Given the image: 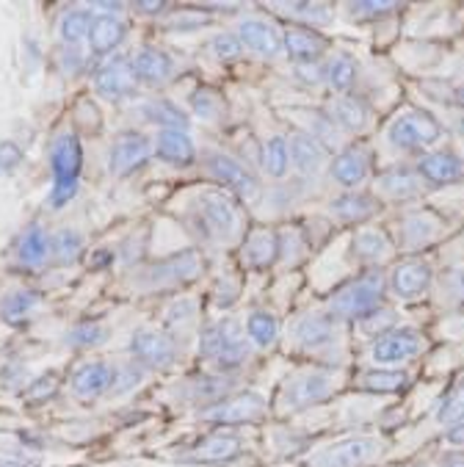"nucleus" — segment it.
<instances>
[{
  "mask_svg": "<svg viewBox=\"0 0 464 467\" xmlns=\"http://www.w3.org/2000/svg\"><path fill=\"white\" fill-rule=\"evenodd\" d=\"M80 166H83V150H80L77 136H72V133L58 136L53 144V152H50V169H53L50 205L53 208H61L75 197L77 180H80Z\"/></svg>",
  "mask_w": 464,
  "mask_h": 467,
  "instance_id": "obj_1",
  "label": "nucleus"
},
{
  "mask_svg": "<svg viewBox=\"0 0 464 467\" xmlns=\"http://www.w3.org/2000/svg\"><path fill=\"white\" fill-rule=\"evenodd\" d=\"M382 294H385V276L370 271V274H362L359 279H354V283L343 285L332 296L329 307L340 318H365L382 307Z\"/></svg>",
  "mask_w": 464,
  "mask_h": 467,
  "instance_id": "obj_2",
  "label": "nucleus"
},
{
  "mask_svg": "<svg viewBox=\"0 0 464 467\" xmlns=\"http://www.w3.org/2000/svg\"><path fill=\"white\" fill-rule=\"evenodd\" d=\"M202 274V260L197 252H177L166 260H158L147 268H141L136 274V285L141 291H160V288H171V285H182L191 283Z\"/></svg>",
  "mask_w": 464,
  "mask_h": 467,
  "instance_id": "obj_3",
  "label": "nucleus"
},
{
  "mask_svg": "<svg viewBox=\"0 0 464 467\" xmlns=\"http://www.w3.org/2000/svg\"><path fill=\"white\" fill-rule=\"evenodd\" d=\"M385 453V442L374 434L345 437L326 445L318 456H313L310 467H367Z\"/></svg>",
  "mask_w": 464,
  "mask_h": 467,
  "instance_id": "obj_4",
  "label": "nucleus"
},
{
  "mask_svg": "<svg viewBox=\"0 0 464 467\" xmlns=\"http://www.w3.org/2000/svg\"><path fill=\"white\" fill-rule=\"evenodd\" d=\"M335 393V379L332 373L326 370H302L296 377H291L283 388V396H280V410L283 412H302V410H310L326 399H332Z\"/></svg>",
  "mask_w": 464,
  "mask_h": 467,
  "instance_id": "obj_5",
  "label": "nucleus"
},
{
  "mask_svg": "<svg viewBox=\"0 0 464 467\" xmlns=\"http://www.w3.org/2000/svg\"><path fill=\"white\" fill-rule=\"evenodd\" d=\"M439 139H442V125L420 109L404 111L387 130V141L396 150H407V152L418 147H428Z\"/></svg>",
  "mask_w": 464,
  "mask_h": 467,
  "instance_id": "obj_6",
  "label": "nucleus"
},
{
  "mask_svg": "<svg viewBox=\"0 0 464 467\" xmlns=\"http://www.w3.org/2000/svg\"><path fill=\"white\" fill-rule=\"evenodd\" d=\"M211 423L219 426H241V423H257L265 418V399L254 390L227 396L224 401H216L202 415Z\"/></svg>",
  "mask_w": 464,
  "mask_h": 467,
  "instance_id": "obj_7",
  "label": "nucleus"
},
{
  "mask_svg": "<svg viewBox=\"0 0 464 467\" xmlns=\"http://www.w3.org/2000/svg\"><path fill=\"white\" fill-rule=\"evenodd\" d=\"M197 205H200V216H202L208 233H213V238L232 241L241 233V213H238L235 202L227 194L202 192L197 197Z\"/></svg>",
  "mask_w": 464,
  "mask_h": 467,
  "instance_id": "obj_8",
  "label": "nucleus"
},
{
  "mask_svg": "<svg viewBox=\"0 0 464 467\" xmlns=\"http://www.w3.org/2000/svg\"><path fill=\"white\" fill-rule=\"evenodd\" d=\"M423 348H426V340L418 332H412V329H393V332L379 335L376 343L370 346V362L393 368V365L415 359L418 354H423Z\"/></svg>",
  "mask_w": 464,
  "mask_h": 467,
  "instance_id": "obj_9",
  "label": "nucleus"
},
{
  "mask_svg": "<svg viewBox=\"0 0 464 467\" xmlns=\"http://www.w3.org/2000/svg\"><path fill=\"white\" fill-rule=\"evenodd\" d=\"M139 86V78L133 72L130 58H111L108 64H103L95 75V88L98 95L106 100H125L130 98Z\"/></svg>",
  "mask_w": 464,
  "mask_h": 467,
  "instance_id": "obj_10",
  "label": "nucleus"
},
{
  "mask_svg": "<svg viewBox=\"0 0 464 467\" xmlns=\"http://www.w3.org/2000/svg\"><path fill=\"white\" fill-rule=\"evenodd\" d=\"M130 351L141 368H169L177 359L174 340L155 329H139L130 340Z\"/></svg>",
  "mask_w": 464,
  "mask_h": 467,
  "instance_id": "obj_11",
  "label": "nucleus"
},
{
  "mask_svg": "<svg viewBox=\"0 0 464 467\" xmlns=\"http://www.w3.org/2000/svg\"><path fill=\"white\" fill-rule=\"evenodd\" d=\"M431 265L423 263V260H409V263H401L393 268L390 274V291L398 296V299H420L428 288H431Z\"/></svg>",
  "mask_w": 464,
  "mask_h": 467,
  "instance_id": "obj_12",
  "label": "nucleus"
},
{
  "mask_svg": "<svg viewBox=\"0 0 464 467\" xmlns=\"http://www.w3.org/2000/svg\"><path fill=\"white\" fill-rule=\"evenodd\" d=\"M150 141L141 133H125L114 141L111 155H108V166L114 177H125L130 171H136L141 163H147L150 158Z\"/></svg>",
  "mask_w": 464,
  "mask_h": 467,
  "instance_id": "obj_13",
  "label": "nucleus"
},
{
  "mask_svg": "<svg viewBox=\"0 0 464 467\" xmlns=\"http://www.w3.org/2000/svg\"><path fill=\"white\" fill-rule=\"evenodd\" d=\"M243 451V440L238 434H205L191 451H189V462H200V464H222L235 459Z\"/></svg>",
  "mask_w": 464,
  "mask_h": 467,
  "instance_id": "obj_14",
  "label": "nucleus"
},
{
  "mask_svg": "<svg viewBox=\"0 0 464 467\" xmlns=\"http://www.w3.org/2000/svg\"><path fill=\"white\" fill-rule=\"evenodd\" d=\"M111 385H114V368L108 362H88L75 370L69 390L75 399H98L108 393Z\"/></svg>",
  "mask_w": 464,
  "mask_h": 467,
  "instance_id": "obj_15",
  "label": "nucleus"
},
{
  "mask_svg": "<svg viewBox=\"0 0 464 467\" xmlns=\"http://www.w3.org/2000/svg\"><path fill=\"white\" fill-rule=\"evenodd\" d=\"M249 354V337L246 329L238 321H224L219 324V354H216V365L222 370H232L238 368Z\"/></svg>",
  "mask_w": 464,
  "mask_h": 467,
  "instance_id": "obj_16",
  "label": "nucleus"
},
{
  "mask_svg": "<svg viewBox=\"0 0 464 467\" xmlns=\"http://www.w3.org/2000/svg\"><path fill=\"white\" fill-rule=\"evenodd\" d=\"M337 337V329L332 324L329 316L321 313H304L296 324H294V340L302 348H326L332 346Z\"/></svg>",
  "mask_w": 464,
  "mask_h": 467,
  "instance_id": "obj_17",
  "label": "nucleus"
},
{
  "mask_svg": "<svg viewBox=\"0 0 464 467\" xmlns=\"http://www.w3.org/2000/svg\"><path fill=\"white\" fill-rule=\"evenodd\" d=\"M208 171H211L219 182H224L227 189H232V192H238V194H254V192H257L254 177H252L238 161H232L230 155L211 152V155H208Z\"/></svg>",
  "mask_w": 464,
  "mask_h": 467,
  "instance_id": "obj_18",
  "label": "nucleus"
},
{
  "mask_svg": "<svg viewBox=\"0 0 464 467\" xmlns=\"http://www.w3.org/2000/svg\"><path fill=\"white\" fill-rule=\"evenodd\" d=\"M130 64H133L136 78L144 80V83H152V86H158V83H163V80H169L174 75L171 56L158 50V47H139L136 56L130 58Z\"/></svg>",
  "mask_w": 464,
  "mask_h": 467,
  "instance_id": "obj_19",
  "label": "nucleus"
},
{
  "mask_svg": "<svg viewBox=\"0 0 464 467\" xmlns=\"http://www.w3.org/2000/svg\"><path fill=\"white\" fill-rule=\"evenodd\" d=\"M418 174L434 185H448V182H456L464 177V163L453 152H431V155L420 158Z\"/></svg>",
  "mask_w": 464,
  "mask_h": 467,
  "instance_id": "obj_20",
  "label": "nucleus"
},
{
  "mask_svg": "<svg viewBox=\"0 0 464 467\" xmlns=\"http://www.w3.org/2000/svg\"><path fill=\"white\" fill-rule=\"evenodd\" d=\"M238 39L243 42V47L260 53V56H276L283 50V34L276 31L271 23L265 20H246L238 28Z\"/></svg>",
  "mask_w": 464,
  "mask_h": 467,
  "instance_id": "obj_21",
  "label": "nucleus"
},
{
  "mask_svg": "<svg viewBox=\"0 0 464 467\" xmlns=\"http://www.w3.org/2000/svg\"><path fill=\"white\" fill-rule=\"evenodd\" d=\"M283 47L288 50V56L299 64H315L324 50H326V39L318 36L310 28H291L283 34Z\"/></svg>",
  "mask_w": 464,
  "mask_h": 467,
  "instance_id": "obj_22",
  "label": "nucleus"
},
{
  "mask_svg": "<svg viewBox=\"0 0 464 467\" xmlns=\"http://www.w3.org/2000/svg\"><path fill=\"white\" fill-rule=\"evenodd\" d=\"M125 39V23L119 17H111V15H100L91 20V28H88V47L95 56H106L111 50H117Z\"/></svg>",
  "mask_w": 464,
  "mask_h": 467,
  "instance_id": "obj_23",
  "label": "nucleus"
},
{
  "mask_svg": "<svg viewBox=\"0 0 464 467\" xmlns=\"http://www.w3.org/2000/svg\"><path fill=\"white\" fill-rule=\"evenodd\" d=\"M329 117L340 130H348V133H362L370 125V109L356 98H337L329 106Z\"/></svg>",
  "mask_w": 464,
  "mask_h": 467,
  "instance_id": "obj_24",
  "label": "nucleus"
},
{
  "mask_svg": "<svg viewBox=\"0 0 464 467\" xmlns=\"http://www.w3.org/2000/svg\"><path fill=\"white\" fill-rule=\"evenodd\" d=\"M376 189L387 200H412L423 192V182H420V174L412 169H393L379 177Z\"/></svg>",
  "mask_w": 464,
  "mask_h": 467,
  "instance_id": "obj_25",
  "label": "nucleus"
},
{
  "mask_svg": "<svg viewBox=\"0 0 464 467\" xmlns=\"http://www.w3.org/2000/svg\"><path fill=\"white\" fill-rule=\"evenodd\" d=\"M155 152L166 163L185 166V163L194 161V141L189 133H182V130H160L155 139Z\"/></svg>",
  "mask_w": 464,
  "mask_h": 467,
  "instance_id": "obj_26",
  "label": "nucleus"
},
{
  "mask_svg": "<svg viewBox=\"0 0 464 467\" xmlns=\"http://www.w3.org/2000/svg\"><path fill=\"white\" fill-rule=\"evenodd\" d=\"M329 174L343 189H354L367 177V155L362 150H345L332 161Z\"/></svg>",
  "mask_w": 464,
  "mask_h": 467,
  "instance_id": "obj_27",
  "label": "nucleus"
},
{
  "mask_svg": "<svg viewBox=\"0 0 464 467\" xmlns=\"http://www.w3.org/2000/svg\"><path fill=\"white\" fill-rule=\"evenodd\" d=\"M379 208V202L370 197V194H362V192H351V194H343L337 197L329 211L335 213L337 222L343 224H356V222H365L367 216H374Z\"/></svg>",
  "mask_w": 464,
  "mask_h": 467,
  "instance_id": "obj_28",
  "label": "nucleus"
},
{
  "mask_svg": "<svg viewBox=\"0 0 464 467\" xmlns=\"http://www.w3.org/2000/svg\"><path fill=\"white\" fill-rule=\"evenodd\" d=\"M288 150H291V163L299 169V174H304V177H313L318 169H321V163H324V147L313 139V136H307V133H296V136H291V141H288Z\"/></svg>",
  "mask_w": 464,
  "mask_h": 467,
  "instance_id": "obj_29",
  "label": "nucleus"
},
{
  "mask_svg": "<svg viewBox=\"0 0 464 467\" xmlns=\"http://www.w3.org/2000/svg\"><path fill=\"white\" fill-rule=\"evenodd\" d=\"M243 257L252 268H265L280 257V238L271 230H254L243 244Z\"/></svg>",
  "mask_w": 464,
  "mask_h": 467,
  "instance_id": "obj_30",
  "label": "nucleus"
},
{
  "mask_svg": "<svg viewBox=\"0 0 464 467\" xmlns=\"http://www.w3.org/2000/svg\"><path fill=\"white\" fill-rule=\"evenodd\" d=\"M409 385V373L396 370V368H374L365 370L359 377V388L367 393H404Z\"/></svg>",
  "mask_w": 464,
  "mask_h": 467,
  "instance_id": "obj_31",
  "label": "nucleus"
},
{
  "mask_svg": "<svg viewBox=\"0 0 464 467\" xmlns=\"http://www.w3.org/2000/svg\"><path fill=\"white\" fill-rule=\"evenodd\" d=\"M17 257L23 265L28 268H39L45 265V260L50 257V238L45 235V230L39 224H34L17 244Z\"/></svg>",
  "mask_w": 464,
  "mask_h": 467,
  "instance_id": "obj_32",
  "label": "nucleus"
},
{
  "mask_svg": "<svg viewBox=\"0 0 464 467\" xmlns=\"http://www.w3.org/2000/svg\"><path fill=\"white\" fill-rule=\"evenodd\" d=\"M437 233H439V222L434 216H428V213H415V216H409L401 224V235H404L401 241L409 249H418V246L431 244L437 238Z\"/></svg>",
  "mask_w": 464,
  "mask_h": 467,
  "instance_id": "obj_33",
  "label": "nucleus"
},
{
  "mask_svg": "<svg viewBox=\"0 0 464 467\" xmlns=\"http://www.w3.org/2000/svg\"><path fill=\"white\" fill-rule=\"evenodd\" d=\"M263 169L268 177L283 180L291 169V150H288V139L283 136H271L268 144L263 147Z\"/></svg>",
  "mask_w": 464,
  "mask_h": 467,
  "instance_id": "obj_34",
  "label": "nucleus"
},
{
  "mask_svg": "<svg viewBox=\"0 0 464 467\" xmlns=\"http://www.w3.org/2000/svg\"><path fill=\"white\" fill-rule=\"evenodd\" d=\"M354 254L359 260H367V263H376L382 257L390 254V241L382 230H359L354 235V244H351Z\"/></svg>",
  "mask_w": 464,
  "mask_h": 467,
  "instance_id": "obj_35",
  "label": "nucleus"
},
{
  "mask_svg": "<svg viewBox=\"0 0 464 467\" xmlns=\"http://www.w3.org/2000/svg\"><path fill=\"white\" fill-rule=\"evenodd\" d=\"M141 117L150 119L152 125H160V130H182L185 133V125H189V119H185V114L169 103V100H152L141 109Z\"/></svg>",
  "mask_w": 464,
  "mask_h": 467,
  "instance_id": "obj_36",
  "label": "nucleus"
},
{
  "mask_svg": "<svg viewBox=\"0 0 464 467\" xmlns=\"http://www.w3.org/2000/svg\"><path fill=\"white\" fill-rule=\"evenodd\" d=\"M91 17L86 9H69L64 12L61 23H58V34H61V42L67 47H77L83 39H88V28H91Z\"/></svg>",
  "mask_w": 464,
  "mask_h": 467,
  "instance_id": "obj_37",
  "label": "nucleus"
},
{
  "mask_svg": "<svg viewBox=\"0 0 464 467\" xmlns=\"http://www.w3.org/2000/svg\"><path fill=\"white\" fill-rule=\"evenodd\" d=\"M36 307H39V294H34V291H15V294L6 296L4 307H0V318H4L6 324H20Z\"/></svg>",
  "mask_w": 464,
  "mask_h": 467,
  "instance_id": "obj_38",
  "label": "nucleus"
},
{
  "mask_svg": "<svg viewBox=\"0 0 464 467\" xmlns=\"http://www.w3.org/2000/svg\"><path fill=\"white\" fill-rule=\"evenodd\" d=\"M276 332H280V324H276V318L271 313H263V310L249 313V318H246V337L254 346H260V348L271 346L276 340Z\"/></svg>",
  "mask_w": 464,
  "mask_h": 467,
  "instance_id": "obj_39",
  "label": "nucleus"
},
{
  "mask_svg": "<svg viewBox=\"0 0 464 467\" xmlns=\"http://www.w3.org/2000/svg\"><path fill=\"white\" fill-rule=\"evenodd\" d=\"M50 254L56 263L69 265L83 254V235L75 230H61L50 238Z\"/></svg>",
  "mask_w": 464,
  "mask_h": 467,
  "instance_id": "obj_40",
  "label": "nucleus"
},
{
  "mask_svg": "<svg viewBox=\"0 0 464 467\" xmlns=\"http://www.w3.org/2000/svg\"><path fill=\"white\" fill-rule=\"evenodd\" d=\"M356 72H359V67H356L354 56L340 53V56H335V58L329 61V67H326V80H329V86H332L335 91H348V88L354 86V80H356Z\"/></svg>",
  "mask_w": 464,
  "mask_h": 467,
  "instance_id": "obj_41",
  "label": "nucleus"
},
{
  "mask_svg": "<svg viewBox=\"0 0 464 467\" xmlns=\"http://www.w3.org/2000/svg\"><path fill=\"white\" fill-rule=\"evenodd\" d=\"M437 423L445 429L464 423V382L450 396L442 399V404L437 407Z\"/></svg>",
  "mask_w": 464,
  "mask_h": 467,
  "instance_id": "obj_42",
  "label": "nucleus"
},
{
  "mask_svg": "<svg viewBox=\"0 0 464 467\" xmlns=\"http://www.w3.org/2000/svg\"><path fill=\"white\" fill-rule=\"evenodd\" d=\"M197 313H200V310H197V302H194V299H180V302H174V305L166 310L163 324H166V329H169V332L189 329V327H194Z\"/></svg>",
  "mask_w": 464,
  "mask_h": 467,
  "instance_id": "obj_43",
  "label": "nucleus"
},
{
  "mask_svg": "<svg viewBox=\"0 0 464 467\" xmlns=\"http://www.w3.org/2000/svg\"><path fill=\"white\" fill-rule=\"evenodd\" d=\"M280 9L294 12V17L313 23V26H326L332 23V9L326 4H280Z\"/></svg>",
  "mask_w": 464,
  "mask_h": 467,
  "instance_id": "obj_44",
  "label": "nucleus"
},
{
  "mask_svg": "<svg viewBox=\"0 0 464 467\" xmlns=\"http://www.w3.org/2000/svg\"><path fill=\"white\" fill-rule=\"evenodd\" d=\"M106 337H108V332H106L100 324H77L75 329H69L67 343H69V346H83V348H88V346H100Z\"/></svg>",
  "mask_w": 464,
  "mask_h": 467,
  "instance_id": "obj_45",
  "label": "nucleus"
},
{
  "mask_svg": "<svg viewBox=\"0 0 464 467\" xmlns=\"http://www.w3.org/2000/svg\"><path fill=\"white\" fill-rule=\"evenodd\" d=\"M401 6L398 4H348V17L356 20V23H365V20H379V17H387L393 12H398Z\"/></svg>",
  "mask_w": 464,
  "mask_h": 467,
  "instance_id": "obj_46",
  "label": "nucleus"
},
{
  "mask_svg": "<svg viewBox=\"0 0 464 467\" xmlns=\"http://www.w3.org/2000/svg\"><path fill=\"white\" fill-rule=\"evenodd\" d=\"M56 388H58V382H56V377L53 373H45V377H39V379H34L31 385H28V393H26V401L28 404H45V401H50L53 396H56Z\"/></svg>",
  "mask_w": 464,
  "mask_h": 467,
  "instance_id": "obj_47",
  "label": "nucleus"
},
{
  "mask_svg": "<svg viewBox=\"0 0 464 467\" xmlns=\"http://www.w3.org/2000/svg\"><path fill=\"white\" fill-rule=\"evenodd\" d=\"M227 388H230V382H224V379H202V382H197V385H191V399L194 401H211V404H216L224 393H227Z\"/></svg>",
  "mask_w": 464,
  "mask_h": 467,
  "instance_id": "obj_48",
  "label": "nucleus"
},
{
  "mask_svg": "<svg viewBox=\"0 0 464 467\" xmlns=\"http://www.w3.org/2000/svg\"><path fill=\"white\" fill-rule=\"evenodd\" d=\"M211 47L222 61H235L243 53V42L238 39V34H219Z\"/></svg>",
  "mask_w": 464,
  "mask_h": 467,
  "instance_id": "obj_49",
  "label": "nucleus"
},
{
  "mask_svg": "<svg viewBox=\"0 0 464 467\" xmlns=\"http://www.w3.org/2000/svg\"><path fill=\"white\" fill-rule=\"evenodd\" d=\"M141 379H144V368H141V365H128V368H122L119 373H114V385H111V390H114L117 396L130 393Z\"/></svg>",
  "mask_w": 464,
  "mask_h": 467,
  "instance_id": "obj_50",
  "label": "nucleus"
},
{
  "mask_svg": "<svg viewBox=\"0 0 464 467\" xmlns=\"http://www.w3.org/2000/svg\"><path fill=\"white\" fill-rule=\"evenodd\" d=\"M219 103H222V100L213 95L211 88H200V91H194V98H191L194 111H197L200 117H205V119H216V117H219V114H216Z\"/></svg>",
  "mask_w": 464,
  "mask_h": 467,
  "instance_id": "obj_51",
  "label": "nucleus"
},
{
  "mask_svg": "<svg viewBox=\"0 0 464 467\" xmlns=\"http://www.w3.org/2000/svg\"><path fill=\"white\" fill-rule=\"evenodd\" d=\"M23 163V150L15 141H0V177L12 174Z\"/></svg>",
  "mask_w": 464,
  "mask_h": 467,
  "instance_id": "obj_52",
  "label": "nucleus"
},
{
  "mask_svg": "<svg viewBox=\"0 0 464 467\" xmlns=\"http://www.w3.org/2000/svg\"><path fill=\"white\" fill-rule=\"evenodd\" d=\"M390 324H393V313L390 310H385V307H379V310H374L370 316H365V318H359V329H362V335H374L376 329H390Z\"/></svg>",
  "mask_w": 464,
  "mask_h": 467,
  "instance_id": "obj_53",
  "label": "nucleus"
},
{
  "mask_svg": "<svg viewBox=\"0 0 464 467\" xmlns=\"http://www.w3.org/2000/svg\"><path fill=\"white\" fill-rule=\"evenodd\" d=\"M445 294H448L450 302L464 305V268L448 271V276H445Z\"/></svg>",
  "mask_w": 464,
  "mask_h": 467,
  "instance_id": "obj_54",
  "label": "nucleus"
},
{
  "mask_svg": "<svg viewBox=\"0 0 464 467\" xmlns=\"http://www.w3.org/2000/svg\"><path fill=\"white\" fill-rule=\"evenodd\" d=\"M235 276H222L219 279V285H216V302L219 307H230L232 299L238 296V283H232Z\"/></svg>",
  "mask_w": 464,
  "mask_h": 467,
  "instance_id": "obj_55",
  "label": "nucleus"
},
{
  "mask_svg": "<svg viewBox=\"0 0 464 467\" xmlns=\"http://www.w3.org/2000/svg\"><path fill=\"white\" fill-rule=\"evenodd\" d=\"M202 357H208V359H216V354H219V327H208V329H202Z\"/></svg>",
  "mask_w": 464,
  "mask_h": 467,
  "instance_id": "obj_56",
  "label": "nucleus"
},
{
  "mask_svg": "<svg viewBox=\"0 0 464 467\" xmlns=\"http://www.w3.org/2000/svg\"><path fill=\"white\" fill-rule=\"evenodd\" d=\"M0 467H34L26 459H15V456H0Z\"/></svg>",
  "mask_w": 464,
  "mask_h": 467,
  "instance_id": "obj_57",
  "label": "nucleus"
},
{
  "mask_svg": "<svg viewBox=\"0 0 464 467\" xmlns=\"http://www.w3.org/2000/svg\"><path fill=\"white\" fill-rule=\"evenodd\" d=\"M439 467H464V453H453L439 462Z\"/></svg>",
  "mask_w": 464,
  "mask_h": 467,
  "instance_id": "obj_58",
  "label": "nucleus"
},
{
  "mask_svg": "<svg viewBox=\"0 0 464 467\" xmlns=\"http://www.w3.org/2000/svg\"><path fill=\"white\" fill-rule=\"evenodd\" d=\"M166 6L163 4H136V12H147V15H155V12H163Z\"/></svg>",
  "mask_w": 464,
  "mask_h": 467,
  "instance_id": "obj_59",
  "label": "nucleus"
},
{
  "mask_svg": "<svg viewBox=\"0 0 464 467\" xmlns=\"http://www.w3.org/2000/svg\"><path fill=\"white\" fill-rule=\"evenodd\" d=\"M456 103H459V106H464V86H461V88H456Z\"/></svg>",
  "mask_w": 464,
  "mask_h": 467,
  "instance_id": "obj_60",
  "label": "nucleus"
},
{
  "mask_svg": "<svg viewBox=\"0 0 464 467\" xmlns=\"http://www.w3.org/2000/svg\"><path fill=\"white\" fill-rule=\"evenodd\" d=\"M456 128H459V133H461V136H464V117H461V119H459V125H456Z\"/></svg>",
  "mask_w": 464,
  "mask_h": 467,
  "instance_id": "obj_61",
  "label": "nucleus"
}]
</instances>
